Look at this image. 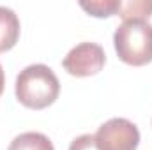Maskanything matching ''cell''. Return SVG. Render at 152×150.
Wrapping results in <instances>:
<instances>
[{"label": "cell", "instance_id": "6da1fadb", "mask_svg": "<svg viewBox=\"0 0 152 150\" xmlns=\"http://www.w3.org/2000/svg\"><path fill=\"white\" fill-rule=\"evenodd\" d=\"M16 99L30 110H44L51 106L60 94L57 74L44 64L27 66L16 78Z\"/></svg>", "mask_w": 152, "mask_h": 150}, {"label": "cell", "instance_id": "7a4b0ae2", "mask_svg": "<svg viewBox=\"0 0 152 150\" xmlns=\"http://www.w3.org/2000/svg\"><path fill=\"white\" fill-rule=\"evenodd\" d=\"M118 58L127 66H147L152 62V25L149 21H124L113 34Z\"/></svg>", "mask_w": 152, "mask_h": 150}, {"label": "cell", "instance_id": "3957f363", "mask_svg": "<svg viewBox=\"0 0 152 150\" xmlns=\"http://www.w3.org/2000/svg\"><path fill=\"white\" fill-rule=\"evenodd\" d=\"M94 140L99 150H136L140 131L127 118H112L97 129Z\"/></svg>", "mask_w": 152, "mask_h": 150}, {"label": "cell", "instance_id": "277c9868", "mask_svg": "<svg viewBox=\"0 0 152 150\" xmlns=\"http://www.w3.org/2000/svg\"><path fill=\"white\" fill-rule=\"evenodd\" d=\"M106 64L104 50L96 42H80L62 60L64 69L71 76L87 78L97 74Z\"/></svg>", "mask_w": 152, "mask_h": 150}, {"label": "cell", "instance_id": "5b68a950", "mask_svg": "<svg viewBox=\"0 0 152 150\" xmlns=\"http://www.w3.org/2000/svg\"><path fill=\"white\" fill-rule=\"evenodd\" d=\"M20 37V20L9 7L0 5V53L14 48Z\"/></svg>", "mask_w": 152, "mask_h": 150}, {"label": "cell", "instance_id": "8992f818", "mask_svg": "<svg viewBox=\"0 0 152 150\" xmlns=\"http://www.w3.org/2000/svg\"><path fill=\"white\" fill-rule=\"evenodd\" d=\"M7 150H55L53 143L42 133H23L16 136Z\"/></svg>", "mask_w": 152, "mask_h": 150}, {"label": "cell", "instance_id": "52a82bcc", "mask_svg": "<svg viewBox=\"0 0 152 150\" xmlns=\"http://www.w3.org/2000/svg\"><path fill=\"white\" fill-rule=\"evenodd\" d=\"M117 16H120L124 21H131V20L147 21L152 16V2H147V0L122 2L120 0V7H118Z\"/></svg>", "mask_w": 152, "mask_h": 150}, {"label": "cell", "instance_id": "ba28073f", "mask_svg": "<svg viewBox=\"0 0 152 150\" xmlns=\"http://www.w3.org/2000/svg\"><path fill=\"white\" fill-rule=\"evenodd\" d=\"M80 7L96 18H110L117 16L120 0H94V2H80Z\"/></svg>", "mask_w": 152, "mask_h": 150}, {"label": "cell", "instance_id": "9c48e42d", "mask_svg": "<svg viewBox=\"0 0 152 150\" xmlns=\"http://www.w3.org/2000/svg\"><path fill=\"white\" fill-rule=\"evenodd\" d=\"M69 150H99L96 145L94 134H81L75 138L69 145Z\"/></svg>", "mask_w": 152, "mask_h": 150}, {"label": "cell", "instance_id": "30bf717a", "mask_svg": "<svg viewBox=\"0 0 152 150\" xmlns=\"http://www.w3.org/2000/svg\"><path fill=\"white\" fill-rule=\"evenodd\" d=\"M4 87H5V74H4V69H2V64H0V95L4 92Z\"/></svg>", "mask_w": 152, "mask_h": 150}]
</instances>
